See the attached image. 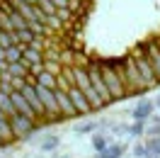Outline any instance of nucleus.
Segmentation results:
<instances>
[{"label": "nucleus", "instance_id": "13", "mask_svg": "<svg viewBox=\"0 0 160 158\" xmlns=\"http://www.w3.org/2000/svg\"><path fill=\"white\" fill-rule=\"evenodd\" d=\"M58 144H61V139H58V136H49V139H44L39 146H41V151H53Z\"/></svg>", "mask_w": 160, "mask_h": 158}, {"label": "nucleus", "instance_id": "17", "mask_svg": "<svg viewBox=\"0 0 160 158\" xmlns=\"http://www.w3.org/2000/svg\"><path fill=\"white\" fill-rule=\"evenodd\" d=\"M155 107L160 109V95H158V97H155Z\"/></svg>", "mask_w": 160, "mask_h": 158}, {"label": "nucleus", "instance_id": "15", "mask_svg": "<svg viewBox=\"0 0 160 158\" xmlns=\"http://www.w3.org/2000/svg\"><path fill=\"white\" fill-rule=\"evenodd\" d=\"M95 129H97V122H85V124H78L75 131H78V134H90V131H95Z\"/></svg>", "mask_w": 160, "mask_h": 158}, {"label": "nucleus", "instance_id": "19", "mask_svg": "<svg viewBox=\"0 0 160 158\" xmlns=\"http://www.w3.org/2000/svg\"><path fill=\"white\" fill-rule=\"evenodd\" d=\"M56 158H68V156H56Z\"/></svg>", "mask_w": 160, "mask_h": 158}, {"label": "nucleus", "instance_id": "14", "mask_svg": "<svg viewBox=\"0 0 160 158\" xmlns=\"http://www.w3.org/2000/svg\"><path fill=\"white\" fill-rule=\"evenodd\" d=\"M150 127H146V136H153V134H160V117H150Z\"/></svg>", "mask_w": 160, "mask_h": 158}, {"label": "nucleus", "instance_id": "10", "mask_svg": "<svg viewBox=\"0 0 160 158\" xmlns=\"http://www.w3.org/2000/svg\"><path fill=\"white\" fill-rule=\"evenodd\" d=\"M146 148H148V158H160V134H153L146 141Z\"/></svg>", "mask_w": 160, "mask_h": 158}, {"label": "nucleus", "instance_id": "1", "mask_svg": "<svg viewBox=\"0 0 160 158\" xmlns=\"http://www.w3.org/2000/svg\"><path fill=\"white\" fill-rule=\"evenodd\" d=\"M102 80H104V85H107V92H109L112 102L129 97V88H126V80H124V73H121V71H114V68H109V66L102 63Z\"/></svg>", "mask_w": 160, "mask_h": 158}, {"label": "nucleus", "instance_id": "18", "mask_svg": "<svg viewBox=\"0 0 160 158\" xmlns=\"http://www.w3.org/2000/svg\"><path fill=\"white\" fill-rule=\"evenodd\" d=\"M2 146H8V144H5V141H2V139H0V148H2Z\"/></svg>", "mask_w": 160, "mask_h": 158}, {"label": "nucleus", "instance_id": "11", "mask_svg": "<svg viewBox=\"0 0 160 158\" xmlns=\"http://www.w3.org/2000/svg\"><path fill=\"white\" fill-rule=\"evenodd\" d=\"M126 134H129V136H133V139L146 136V122H138V119H133V124L126 129Z\"/></svg>", "mask_w": 160, "mask_h": 158}, {"label": "nucleus", "instance_id": "6", "mask_svg": "<svg viewBox=\"0 0 160 158\" xmlns=\"http://www.w3.org/2000/svg\"><path fill=\"white\" fill-rule=\"evenodd\" d=\"M10 97H12V107H15V112H20V114H24V117H32L34 122H37V114H34V109L29 107V102L24 100V95H22L17 88H12Z\"/></svg>", "mask_w": 160, "mask_h": 158}, {"label": "nucleus", "instance_id": "9", "mask_svg": "<svg viewBox=\"0 0 160 158\" xmlns=\"http://www.w3.org/2000/svg\"><path fill=\"white\" fill-rule=\"evenodd\" d=\"M124 144H109V146L104 148V151H100V156L97 158H121L124 156Z\"/></svg>", "mask_w": 160, "mask_h": 158}, {"label": "nucleus", "instance_id": "7", "mask_svg": "<svg viewBox=\"0 0 160 158\" xmlns=\"http://www.w3.org/2000/svg\"><path fill=\"white\" fill-rule=\"evenodd\" d=\"M153 112H155V102H150V100H141L138 105L133 107V119H138V122H148L153 117Z\"/></svg>", "mask_w": 160, "mask_h": 158}, {"label": "nucleus", "instance_id": "2", "mask_svg": "<svg viewBox=\"0 0 160 158\" xmlns=\"http://www.w3.org/2000/svg\"><path fill=\"white\" fill-rule=\"evenodd\" d=\"M8 119H10V129H12L15 141H27L32 134H37L39 129H44L41 122H34L32 117H24V114H20V112L8 114Z\"/></svg>", "mask_w": 160, "mask_h": 158}, {"label": "nucleus", "instance_id": "3", "mask_svg": "<svg viewBox=\"0 0 160 158\" xmlns=\"http://www.w3.org/2000/svg\"><path fill=\"white\" fill-rule=\"evenodd\" d=\"M124 80H126V88H129V95H136V92H146L148 85H146V80L141 76L138 66H136V61L133 56H126V66H124Z\"/></svg>", "mask_w": 160, "mask_h": 158}, {"label": "nucleus", "instance_id": "12", "mask_svg": "<svg viewBox=\"0 0 160 158\" xmlns=\"http://www.w3.org/2000/svg\"><path fill=\"white\" fill-rule=\"evenodd\" d=\"M107 146H109V139L104 136V134H95V136H92V148H95L97 153H100V151H104Z\"/></svg>", "mask_w": 160, "mask_h": 158}, {"label": "nucleus", "instance_id": "5", "mask_svg": "<svg viewBox=\"0 0 160 158\" xmlns=\"http://www.w3.org/2000/svg\"><path fill=\"white\" fill-rule=\"evenodd\" d=\"M66 90H68L75 112H78V114H90L92 107H90V102H88V97H85V92H82L78 85H73V83H66Z\"/></svg>", "mask_w": 160, "mask_h": 158}, {"label": "nucleus", "instance_id": "8", "mask_svg": "<svg viewBox=\"0 0 160 158\" xmlns=\"http://www.w3.org/2000/svg\"><path fill=\"white\" fill-rule=\"evenodd\" d=\"M0 139L5 141V144H12L15 141V136H12V129H10V119H8V114L0 109Z\"/></svg>", "mask_w": 160, "mask_h": 158}, {"label": "nucleus", "instance_id": "16", "mask_svg": "<svg viewBox=\"0 0 160 158\" xmlns=\"http://www.w3.org/2000/svg\"><path fill=\"white\" fill-rule=\"evenodd\" d=\"M133 156H136V158H148V148H146V144H136V146H133Z\"/></svg>", "mask_w": 160, "mask_h": 158}, {"label": "nucleus", "instance_id": "4", "mask_svg": "<svg viewBox=\"0 0 160 158\" xmlns=\"http://www.w3.org/2000/svg\"><path fill=\"white\" fill-rule=\"evenodd\" d=\"M136 51H141V54L148 59L150 68H153V73H155V80H158V85H160V39L153 37V39L141 41L138 46H136Z\"/></svg>", "mask_w": 160, "mask_h": 158}]
</instances>
